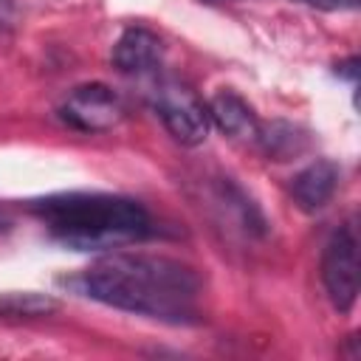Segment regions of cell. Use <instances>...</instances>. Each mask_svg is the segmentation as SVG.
Masks as SVG:
<instances>
[{
	"mask_svg": "<svg viewBox=\"0 0 361 361\" xmlns=\"http://www.w3.org/2000/svg\"><path fill=\"white\" fill-rule=\"evenodd\" d=\"M65 282L107 307L172 324L195 319L200 293V276L186 262L135 251H113Z\"/></svg>",
	"mask_w": 361,
	"mask_h": 361,
	"instance_id": "1",
	"label": "cell"
},
{
	"mask_svg": "<svg viewBox=\"0 0 361 361\" xmlns=\"http://www.w3.org/2000/svg\"><path fill=\"white\" fill-rule=\"evenodd\" d=\"M54 240L73 251L121 248L152 234V220L138 200L104 192H62L28 203Z\"/></svg>",
	"mask_w": 361,
	"mask_h": 361,
	"instance_id": "2",
	"label": "cell"
},
{
	"mask_svg": "<svg viewBox=\"0 0 361 361\" xmlns=\"http://www.w3.org/2000/svg\"><path fill=\"white\" fill-rule=\"evenodd\" d=\"M152 110L164 121L166 133L183 144V147H197L209 138V110L206 104L178 79H161L152 87Z\"/></svg>",
	"mask_w": 361,
	"mask_h": 361,
	"instance_id": "3",
	"label": "cell"
},
{
	"mask_svg": "<svg viewBox=\"0 0 361 361\" xmlns=\"http://www.w3.org/2000/svg\"><path fill=\"white\" fill-rule=\"evenodd\" d=\"M322 282L338 313H350L358 299V243L350 228L330 234L322 251Z\"/></svg>",
	"mask_w": 361,
	"mask_h": 361,
	"instance_id": "4",
	"label": "cell"
},
{
	"mask_svg": "<svg viewBox=\"0 0 361 361\" xmlns=\"http://www.w3.org/2000/svg\"><path fill=\"white\" fill-rule=\"evenodd\" d=\"M59 116H62V121H68L71 127H76L82 133H104L121 121L124 107L113 87H107L102 82H90V85L73 87L65 96Z\"/></svg>",
	"mask_w": 361,
	"mask_h": 361,
	"instance_id": "5",
	"label": "cell"
},
{
	"mask_svg": "<svg viewBox=\"0 0 361 361\" xmlns=\"http://www.w3.org/2000/svg\"><path fill=\"white\" fill-rule=\"evenodd\" d=\"M338 166L330 158H316L305 169H299L290 180V197L302 212H319L330 203L338 186Z\"/></svg>",
	"mask_w": 361,
	"mask_h": 361,
	"instance_id": "6",
	"label": "cell"
},
{
	"mask_svg": "<svg viewBox=\"0 0 361 361\" xmlns=\"http://www.w3.org/2000/svg\"><path fill=\"white\" fill-rule=\"evenodd\" d=\"M161 59H164V42L155 31L144 25L127 28L113 45V65L121 73H147L158 68Z\"/></svg>",
	"mask_w": 361,
	"mask_h": 361,
	"instance_id": "7",
	"label": "cell"
},
{
	"mask_svg": "<svg viewBox=\"0 0 361 361\" xmlns=\"http://www.w3.org/2000/svg\"><path fill=\"white\" fill-rule=\"evenodd\" d=\"M206 110H209V121H212L220 133H226L228 138H237V141H257L262 124H259L257 113L251 110V104H248L243 96H237L234 90H217V93L209 99Z\"/></svg>",
	"mask_w": 361,
	"mask_h": 361,
	"instance_id": "8",
	"label": "cell"
},
{
	"mask_svg": "<svg viewBox=\"0 0 361 361\" xmlns=\"http://www.w3.org/2000/svg\"><path fill=\"white\" fill-rule=\"evenodd\" d=\"M257 141L274 161H290L307 149V135L290 121H271L268 127H259Z\"/></svg>",
	"mask_w": 361,
	"mask_h": 361,
	"instance_id": "9",
	"label": "cell"
},
{
	"mask_svg": "<svg viewBox=\"0 0 361 361\" xmlns=\"http://www.w3.org/2000/svg\"><path fill=\"white\" fill-rule=\"evenodd\" d=\"M59 307V302L48 293H37V290H11V293H0V316H11V319H39V316H51Z\"/></svg>",
	"mask_w": 361,
	"mask_h": 361,
	"instance_id": "10",
	"label": "cell"
},
{
	"mask_svg": "<svg viewBox=\"0 0 361 361\" xmlns=\"http://www.w3.org/2000/svg\"><path fill=\"white\" fill-rule=\"evenodd\" d=\"M299 3H307L322 11H350V8H358L361 0H299Z\"/></svg>",
	"mask_w": 361,
	"mask_h": 361,
	"instance_id": "11",
	"label": "cell"
},
{
	"mask_svg": "<svg viewBox=\"0 0 361 361\" xmlns=\"http://www.w3.org/2000/svg\"><path fill=\"white\" fill-rule=\"evenodd\" d=\"M338 73H341V76H347V79H355V76H358V59L353 56V59L341 62V65H338Z\"/></svg>",
	"mask_w": 361,
	"mask_h": 361,
	"instance_id": "12",
	"label": "cell"
},
{
	"mask_svg": "<svg viewBox=\"0 0 361 361\" xmlns=\"http://www.w3.org/2000/svg\"><path fill=\"white\" fill-rule=\"evenodd\" d=\"M11 14H14V0H0V28L11 23Z\"/></svg>",
	"mask_w": 361,
	"mask_h": 361,
	"instance_id": "13",
	"label": "cell"
},
{
	"mask_svg": "<svg viewBox=\"0 0 361 361\" xmlns=\"http://www.w3.org/2000/svg\"><path fill=\"white\" fill-rule=\"evenodd\" d=\"M8 226H11V220L6 217V212H0V231H6Z\"/></svg>",
	"mask_w": 361,
	"mask_h": 361,
	"instance_id": "14",
	"label": "cell"
},
{
	"mask_svg": "<svg viewBox=\"0 0 361 361\" xmlns=\"http://www.w3.org/2000/svg\"><path fill=\"white\" fill-rule=\"evenodd\" d=\"M203 3H209V6H223V3H240V0H203Z\"/></svg>",
	"mask_w": 361,
	"mask_h": 361,
	"instance_id": "15",
	"label": "cell"
}]
</instances>
